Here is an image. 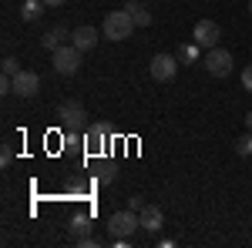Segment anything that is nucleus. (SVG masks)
<instances>
[{"label": "nucleus", "instance_id": "nucleus-1", "mask_svg": "<svg viewBox=\"0 0 252 248\" xmlns=\"http://www.w3.org/2000/svg\"><path fill=\"white\" fill-rule=\"evenodd\" d=\"M135 17L128 14V10H111L108 17L101 20V30H104V37L108 40H128L135 34Z\"/></svg>", "mask_w": 252, "mask_h": 248}, {"label": "nucleus", "instance_id": "nucleus-2", "mask_svg": "<svg viewBox=\"0 0 252 248\" xmlns=\"http://www.w3.org/2000/svg\"><path fill=\"white\" fill-rule=\"evenodd\" d=\"M141 228V215L135 208H125V211H115L111 218H108V231L115 235V238H131L135 231Z\"/></svg>", "mask_w": 252, "mask_h": 248}, {"label": "nucleus", "instance_id": "nucleus-3", "mask_svg": "<svg viewBox=\"0 0 252 248\" xmlns=\"http://www.w3.org/2000/svg\"><path fill=\"white\" fill-rule=\"evenodd\" d=\"M51 60H54V71L64 74V77H71V74L81 71V51L74 44H61L58 51H51Z\"/></svg>", "mask_w": 252, "mask_h": 248}, {"label": "nucleus", "instance_id": "nucleus-4", "mask_svg": "<svg viewBox=\"0 0 252 248\" xmlns=\"http://www.w3.org/2000/svg\"><path fill=\"white\" fill-rule=\"evenodd\" d=\"M202 64H205V71H209L212 77H229V74H232V54H229L225 47H212V51H205Z\"/></svg>", "mask_w": 252, "mask_h": 248}, {"label": "nucleus", "instance_id": "nucleus-5", "mask_svg": "<svg viewBox=\"0 0 252 248\" xmlns=\"http://www.w3.org/2000/svg\"><path fill=\"white\" fill-rule=\"evenodd\" d=\"M219 37H222V30H219V24L215 20H198L192 30V40L202 47V51H212V47H219Z\"/></svg>", "mask_w": 252, "mask_h": 248}, {"label": "nucleus", "instance_id": "nucleus-6", "mask_svg": "<svg viewBox=\"0 0 252 248\" xmlns=\"http://www.w3.org/2000/svg\"><path fill=\"white\" fill-rule=\"evenodd\" d=\"M148 71H152V77H155L158 84H168V81L178 74V57H172V54H155Z\"/></svg>", "mask_w": 252, "mask_h": 248}, {"label": "nucleus", "instance_id": "nucleus-7", "mask_svg": "<svg viewBox=\"0 0 252 248\" xmlns=\"http://www.w3.org/2000/svg\"><path fill=\"white\" fill-rule=\"evenodd\" d=\"M37 91H40V77L34 74V71H17V74H14V94L34 97Z\"/></svg>", "mask_w": 252, "mask_h": 248}, {"label": "nucleus", "instance_id": "nucleus-8", "mask_svg": "<svg viewBox=\"0 0 252 248\" xmlns=\"http://www.w3.org/2000/svg\"><path fill=\"white\" fill-rule=\"evenodd\" d=\"M58 117H61L64 128H81V124H84V108H81L78 101H61Z\"/></svg>", "mask_w": 252, "mask_h": 248}, {"label": "nucleus", "instance_id": "nucleus-9", "mask_svg": "<svg viewBox=\"0 0 252 248\" xmlns=\"http://www.w3.org/2000/svg\"><path fill=\"white\" fill-rule=\"evenodd\" d=\"M71 37H74L71 44L84 54V51H94V47H97V37H101V34H97L94 27H74V34H71Z\"/></svg>", "mask_w": 252, "mask_h": 248}, {"label": "nucleus", "instance_id": "nucleus-10", "mask_svg": "<svg viewBox=\"0 0 252 248\" xmlns=\"http://www.w3.org/2000/svg\"><path fill=\"white\" fill-rule=\"evenodd\" d=\"M138 215H141V228H148V231H158V228H161V221H165V215H161L158 205H145Z\"/></svg>", "mask_w": 252, "mask_h": 248}, {"label": "nucleus", "instance_id": "nucleus-11", "mask_svg": "<svg viewBox=\"0 0 252 248\" xmlns=\"http://www.w3.org/2000/svg\"><path fill=\"white\" fill-rule=\"evenodd\" d=\"M125 10H128V14L135 17L138 27H148V24H152V10H148V7H145L141 0H128V3H125Z\"/></svg>", "mask_w": 252, "mask_h": 248}, {"label": "nucleus", "instance_id": "nucleus-12", "mask_svg": "<svg viewBox=\"0 0 252 248\" xmlns=\"http://www.w3.org/2000/svg\"><path fill=\"white\" fill-rule=\"evenodd\" d=\"M91 231V218L88 215H71V221H67V235L71 238H84Z\"/></svg>", "mask_w": 252, "mask_h": 248}, {"label": "nucleus", "instance_id": "nucleus-13", "mask_svg": "<svg viewBox=\"0 0 252 248\" xmlns=\"http://www.w3.org/2000/svg\"><path fill=\"white\" fill-rule=\"evenodd\" d=\"M40 14H44V0H24V10H20V17L27 20V24H34Z\"/></svg>", "mask_w": 252, "mask_h": 248}, {"label": "nucleus", "instance_id": "nucleus-14", "mask_svg": "<svg viewBox=\"0 0 252 248\" xmlns=\"http://www.w3.org/2000/svg\"><path fill=\"white\" fill-rule=\"evenodd\" d=\"M84 141H88V148H91V151H101V148H104V128H101V124H91Z\"/></svg>", "mask_w": 252, "mask_h": 248}, {"label": "nucleus", "instance_id": "nucleus-15", "mask_svg": "<svg viewBox=\"0 0 252 248\" xmlns=\"http://www.w3.org/2000/svg\"><path fill=\"white\" fill-rule=\"evenodd\" d=\"M64 34H67V30H64V27H54V30H51V34H44V40H40V44H44V51H58L61 47V40H64Z\"/></svg>", "mask_w": 252, "mask_h": 248}, {"label": "nucleus", "instance_id": "nucleus-16", "mask_svg": "<svg viewBox=\"0 0 252 248\" xmlns=\"http://www.w3.org/2000/svg\"><path fill=\"white\" fill-rule=\"evenodd\" d=\"M202 57V47H198V44H185V47H182V51H178V60H185V64H195V60Z\"/></svg>", "mask_w": 252, "mask_h": 248}, {"label": "nucleus", "instance_id": "nucleus-17", "mask_svg": "<svg viewBox=\"0 0 252 248\" xmlns=\"http://www.w3.org/2000/svg\"><path fill=\"white\" fill-rule=\"evenodd\" d=\"M235 154H242V158H252V131L242 134V138H235Z\"/></svg>", "mask_w": 252, "mask_h": 248}, {"label": "nucleus", "instance_id": "nucleus-18", "mask_svg": "<svg viewBox=\"0 0 252 248\" xmlns=\"http://www.w3.org/2000/svg\"><path fill=\"white\" fill-rule=\"evenodd\" d=\"M118 178V171H115V165H104L101 171H97V185H111Z\"/></svg>", "mask_w": 252, "mask_h": 248}, {"label": "nucleus", "instance_id": "nucleus-19", "mask_svg": "<svg viewBox=\"0 0 252 248\" xmlns=\"http://www.w3.org/2000/svg\"><path fill=\"white\" fill-rule=\"evenodd\" d=\"M0 67H3V74H7V77H14L20 71V60L17 57H3V64H0Z\"/></svg>", "mask_w": 252, "mask_h": 248}, {"label": "nucleus", "instance_id": "nucleus-20", "mask_svg": "<svg viewBox=\"0 0 252 248\" xmlns=\"http://www.w3.org/2000/svg\"><path fill=\"white\" fill-rule=\"evenodd\" d=\"M242 91H249V94H252V64L242 71Z\"/></svg>", "mask_w": 252, "mask_h": 248}, {"label": "nucleus", "instance_id": "nucleus-21", "mask_svg": "<svg viewBox=\"0 0 252 248\" xmlns=\"http://www.w3.org/2000/svg\"><path fill=\"white\" fill-rule=\"evenodd\" d=\"M128 208L141 211V208H145V198H141V194H131V198H128Z\"/></svg>", "mask_w": 252, "mask_h": 248}, {"label": "nucleus", "instance_id": "nucleus-22", "mask_svg": "<svg viewBox=\"0 0 252 248\" xmlns=\"http://www.w3.org/2000/svg\"><path fill=\"white\" fill-rule=\"evenodd\" d=\"M10 158H14L10 144H3V148H0V165H10Z\"/></svg>", "mask_w": 252, "mask_h": 248}, {"label": "nucleus", "instance_id": "nucleus-23", "mask_svg": "<svg viewBox=\"0 0 252 248\" xmlns=\"http://www.w3.org/2000/svg\"><path fill=\"white\" fill-rule=\"evenodd\" d=\"M61 3H67V0H44V7H61Z\"/></svg>", "mask_w": 252, "mask_h": 248}, {"label": "nucleus", "instance_id": "nucleus-24", "mask_svg": "<svg viewBox=\"0 0 252 248\" xmlns=\"http://www.w3.org/2000/svg\"><path fill=\"white\" fill-rule=\"evenodd\" d=\"M246 128H249V131H252V111H249V114H246Z\"/></svg>", "mask_w": 252, "mask_h": 248}, {"label": "nucleus", "instance_id": "nucleus-25", "mask_svg": "<svg viewBox=\"0 0 252 248\" xmlns=\"http://www.w3.org/2000/svg\"><path fill=\"white\" fill-rule=\"evenodd\" d=\"M249 14H252V0H249Z\"/></svg>", "mask_w": 252, "mask_h": 248}]
</instances>
